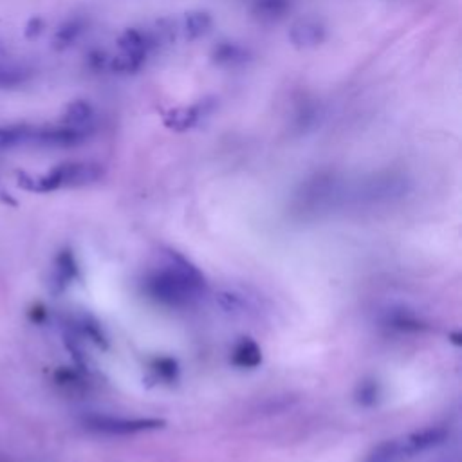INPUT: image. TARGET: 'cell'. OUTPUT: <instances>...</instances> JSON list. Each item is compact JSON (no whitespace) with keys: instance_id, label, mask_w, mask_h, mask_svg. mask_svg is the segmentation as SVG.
<instances>
[{"instance_id":"obj_1","label":"cell","mask_w":462,"mask_h":462,"mask_svg":"<svg viewBox=\"0 0 462 462\" xmlns=\"http://www.w3.org/2000/svg\"><path fill=\"white\" fill-rule=\"evenodd\" d=\"M169 257V266L150 273L144 278V292L163 305L183 309L203 296L206 291V280L183 255L170 251Z\"/></svg>"},{"instance_id":"obj_2","label":"cell","mask_w":462,"mask_h":462,"mask_svg":"<svg viewBox=\"0 0 462 462\" xmlns=\"http://www.w3.org/2000/svg\"><path fill=\"white\" fill-rule=\"evenodd\" d=\"M105 169L91 161H67L53 167L40 178L21 176V187L39 194H49L64 188H82L101 181Z\"/></svg>"},{"instance_id":"obj_3","label":"cell","mask_w":462,"mask_h":462,"mask_svg":"<svg viewBox=\"0 0 462 462\" xmlns=\"http://www.w3.org/2000/svg\"><path fill=\"white\" fill-rule=\"evenodd\" d=\"M342 196V187L333 174H318L307 179L296 192L294 206L301 215H320L331 210Z\"/></svg>"},{"instance_id":"obj_4","label":"cell","mask_w":462,"mask_h":462,"mask_svg":"<svg viewBox=\"0 0 462 462\" xmlns=\"http://www.w3.org/2000/svg\"><path fill=\"white\" fill-rule=\"evenodd\" d=\"M83 426L91 431L103 435H134L143 431L161 430L163 419L156 417H114V415H89L83 419Z\"/></svg>"},{"instance_id":"obj_5","label":"cell","mask_w":462,"mask_h":462,"mask_svg":"<svg viewBox=\"0 0 462 462\" xmlns=\"http://www.w3.org/2000/svg\"><path fill=\"white\" fill-rule=\"evenodd\" d=\"M92 126L60 125H35L31 146L39 148H74L89 141Z\"/></svg>"},{"instance_id":"obj_6","label":"cell","mask_w":462,"mask_h":462,"mask_svg":"<svg viewBox=\"0 0 462 462\" xmlns=\"http://www.w3.org/2000/svg\"><path fill=\"white\" fill-rule=\"evenodd\" d=\"M327 37L326 26L313 17H305L296 21L289 30V40L298 49H313L324 44Z\"/></svg>"},{"instance_id":"obj_7","label":"cell","mask_w":462,"mask_h":462,"mask_svg":"<svg viewBox=\"0 0 462 462\" xmlns=\"http://www.w3.org/2000/svg\"><path fill=\"white\" fill-rule=\"evenodd\" d=\"M212 109H214V103L210 100H201L194 105L172 109L165 116V125L174 132H187L194 128L208 112H212Z\"/></svg>"},{"instance_id":"obj_8","label":"cell","mask_w":462,"mask_h":462,"mask_svg":"<svg viewBox=\"0 0 462 462\" xmlns=\"http://www.w3.org/2000/svg\"><path fill=\"white\" fill-rule=\"evenodd\" d=\"M406 190V181L397 176H378L370 179L363 188L360 190V197L370 203L388 201L394 197H399Z\"/></svg>"},{"instance_id":"obj_9","label":"cell","mask_w":462,"mask_h":462,"mask_svg":"<svg viewBox=\"0 0 462 462\" xmlns=\"http://www.w3.org/2000/svg\"><path fill=\"white\" fill-rule=\"evenodd\" d=\"M446 439H448V430L442 426H428V428L417 430L412 435H408L403 444L399 442L401 455L405 453V455L412 457V455L428 451V449L437 448L442 442H446Z\"/></svg>"},{"instance_id":"obj_10","label":"cell","mask_w":462,"mask_h":462,"mask_svg":"<svg viewBox=\"0 0 462 462\" xmlns=\"http://www.w3.org/2000/svg\"><path fill=\"white\" fill-rule=\"evenodd\" d=\"M35 125L31 123H6L0 125V150H15L31 146Z\"/></svg>"},{"instance_id":"obj_11","label":"cell","mask_w":462,"mask_h":462,"mask_svg":"<svg viewBox=\"0 0 462 462\" xmlns=\"http://www.w3.org/2000/svg\"><path fill=\"white\" fill-rule=\"evenodd\" d=\"M156 46H158V39L153 37V33L137 30V28L125 30L118 39L119 51H126V53L150 55V51L156 49Z\"/></svg>"},{"instance_id":"obj_12","label":"cell","mask_w":462,"mask_h":462,"mask_svg":"<svg viewBox=\"0 0 462 462\" xmlns=\"http://www.w3.org/2000/svg\"><path fill=\"white\" fill-rule=\"evenodd\" d=\"M248 51L235 42H221L212 51V62L219 67H239L246 64Z\"/></svg>"},{"instance_id":"obj_13","label":"cell","mask_w":462,"mask_h":462,"mask_svg":"<svg viewBox=\"0 0 462 462\" xmlns=\"http://www.w3.org/2000/svg\"><path fill=\"white\" fill-rule=\"evenodd\" d=\"M231 363L239 369H257L262 363V351L251 338H242L231 353Z\"/></svg>"},{"instance_id":"obj_14","label":"cell","mask_w":462,"mask_h":462,"mask_svg":"<svg viewBox=\"0 0 462 462\" xmlns=\"http://www.w3.org/2000/svg\"><path fill=\"white\" fill-rule=\"evenodd\" d=\"M253 15L262 22H278L291 10V0H253Z\"/></svg>"},{"instance_id":"obj_15","label":"cell","mask_w":462,"mask_h":462,"mask_svg":"<svg viewBox=\"0 0 462 462\" xmlns=\"http://www.w3.org/2000/svg\"><path fill=\"white\" fill-rule=\"evenodd\" d=\"M85 31V21L83 19H69L53 35V48L58 51H64L76 44V40L83 35Z\"/></svg>"},{"instance_id":"obj_16","label":"cell","mask_w":462,"mask_h":462,"mask_svg":"<svg viewBox=\"0 0 462 462\" xmlns=\"http://www.w3.org/2000/svg\"><path fill=\"white\" fill-rule=\"evenodd\" d=\"M212 24H214V21L208 12H203V10L188 12L183 21V33L188 40H197L210 33Z\"/></svg>"},{"instance_id":"obj_17","label":"cell","mask_w":462,"mask_h":462,"mask_svg":"<svg viewBox=\"0 0 462 462\" xmlns=\"http://www.w3.org/2000/svg\"><path fill=\"white\" fill-rule=\"evenodd\" d=\"M33 78V71L21 64L0 65V89H21Z\"/></svg>"},{"instance_id":"obj_18","label":"cell","mask_w":462,"mask_h":462,"mask_svg":"<svg viewBox=\"0 0 462 462\" xmlns=\"http://www.w3.org/2000/svg\"><path fill=\"white\" fill-rule=\"evenodd\" d=\"M146 58H148V55H144V53L119 51V55L110 57L109 69L112 73H119V74H134L143 69V65L146 64Z\"/></svg>"},{"instance_id":"obj_19","label":"cell","mask_w":462,"mask_h":462,"mask_svg":"<svg viewBox=\"0 0 462 462\" xmlns=\"http://www.w3.org/2000/svg\"><path fill=\"white\" fill-rule=\"evenodd\" d=\"M94 118V109L85 100H74L65 107L62 123L71 126H91V121Z\"/></svg>"},{"instance_id":"obj_20","label":"cell","mask_w":462,"mask_h":462,"mask_svg":"<svg viewBox=\"0 0 462 462\" xmlns=\"http://www.w3.org/2000/svg\"><path fill=\"white\" fill-rule=\"evenodd\" d=\"M78 273V266L74 260V255L71 251H62L57 258V267H55V283H58L62 289L69 285Z\"/></svg>"},{"instance_id":"obj_21","label":"cell","mask_w":462,"mask_h":462,"mask_svg":"<svg viewBox=\"0 0 462 462\" xmlns=\"http://www.w3.org/2000/svg\"><path fill=\"white\" fill-rule=\"evenodd\" d=\"M401 457V446L397 440H385L378 444L365 458V462H397Z\"/></svg>"},{"instance_id":"obj_22","label":"cell","mask_w":462,"mask_h":462,"mask_svg":"<svg viewBox=\"0 0 462 462\" xmlns=\"http://www.w3.org/2000/svg\"><path fill=\"white\" fill-rule=\"evenodd\" d=\"M80 329H82L83 335L89 336L98 347L107 349V338H105L101 327H100L92 318H83V320L80 322Z\"/></svg>"},{"instance_id":"obj_23","label":"cell","mask_w":462,"mask_h":462,"mask_svg":"<svg viewBox=\"0 0 462 462\" xmlns=\"http://www.w3.org/2000/svg\"><path fill=\"white\" fill-rule=\"evenodd\" d=\"M378 397H379V387H378L374 381H370V383H362V385L358 387L356 401H358L360 405H363V406H372V405H376Z\"/></svg>"},{"instance_id":"obj_24","label":"cell","mask_w":462,"mask_h":462,"mask_svg":"<svg viewBox=\"0 0 462 462\" xmlns=\"http://www.w3.org/2000/svg\"><path fill=\"white\" fill-rule=\"evenodd\" d=\"M153 369H156V372L167 379V381H172L178 378L179 374V369H178V362L172 360V358H158L156 362H153Z\"/></svg>"},{"instance_id":"obj_25","label":"cell","mask_w":462,"mask_h":462,"mask_svg":"<svg viewBox=\"0 0 462 462\" xmlns=\"http://www.w3.org/2000/svg\"><path fill=\"white\" fill-rule=\"evenodd\" d=\"M109 62H110V57L105 53V51H91L87 55V65L91 71H96V73H101L105 69H109Z\"/></svg>"},{"instance_id":"obj_26","label":"cell","mask_w":462,"mask_h":462,"mask_svg":"<svg viewBox=\"0 0 462 462\" xmlns=\"http://www.w3.org/2000/svg\"><path fill=\"white\" fill-rule=\"evenodd\" d=\"M392 326L394 327H397V329H410V331H421V329H424V324L421 322V320H417V318H414V317H410V315H405V313H399L397 317H394V320H392Z\"/></svg>"},{"instance_id":"obj_27","label":"cell","mask_w":462,"mask_h":462,"mask_svg":"<svg viewBox=\"0 0 462 462\" xmlns=\"http://www.w3.org/2000/svg\"><path fill=\"white\" fill-rule=\"evenodd\" d=\"M219 301H221V305L224 307V309L228 311V313H237L240 307H242V301H240V298L237 296V294H231V292H222L221 296H219Z\"/></svg>"},{"instance_id":"obj_28","label":"cell","mask_w":462,"mask_h":462,"mask_svg":"<svg viewBox=\"0 0 462 462\" xmlns=\"http://www.w3.org/2000/svg\"><path fill=\"white\" fill-rule=\"evenodd\" d=\"M46 24L42 19H31L30 24H28V30H26V37L28 39H37L39 35H42Z\"/></svg>"}]
</instances>
